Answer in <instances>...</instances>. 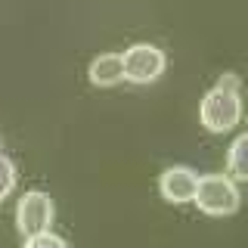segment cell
Masks as SVG:
<instances>
[{
	"instance_id": "cell-10",
	"label": "cell",
	"mask_w": 248,
	"mask_h": 248,
	"mask_svg": "<svg viewBox=\"0 0 248 248\" xmlns=\"http://www.w3.org/2000/svg\"><path fill=\"white\" fill-rule=\"evenodd\" d=\"M214 87H223V90H242V81H239V78L236 75H232V72H227V75H220V81H217L214 84Z\"/></svg>"
},
{
	"instance_id": "cell-1",
	"label": "cell",
	"mask_w": 248,
	"mask_h": 248,
	"mask_svg": "<svg viewBox=\"0 0 248 248\" xmlns=\"http://www.w3.org/2000/svg\"><path fill=\"white\" fill-rule=\"evenodd\" d=\"M202 214H211V217H227V214H236L239 211V186L232 177H223V174H208V177H199V189H196V199Z\"/></svg>"
},
{
	"instance_id": "cell-3",
	"label": "cell",
	"mask_w": 248,
	"mask_h": 248,
	"mask_svg": "<svg viewBox=\"0 0 248 248\" xmlns=\"http://www.w3.org/2000/svg\"><path fill=\"white\" fill-rule=\"evenodd\" d=\"M124 59V81L130 84H152L165 75V53L158 50L155 44H134L121 53Z\"/></svg>"
},
{
	"instance_id": "cell-9",
	"label": "cell",
	"mask_w": 248,
	"mask_h": 248,
	"mask_svg": "<svg viewBox=\"0 0 248 248\" xmlns=\"http://www.w3.org/2000/svg\"><path fill=\"white\" fill-rule=\"evenodd\" d=\"M16 189V165L6 155H0V202Z\"/></svg>"
},
{
	"instance_id": "cell-2",
	"label": "cell",
	"mask_w": 248,
	"mask_h": 248,
	"mask_svg": "<svg viewBox=\"0 0 248 248\" xmlns=\"http://www.w3.org/2000/svg\"><path fill=\"white\" fill-rule=\"evenodd\" d=\"M199 118L205 124V130H211V134H230L239 124V118H242V99H239L236 90L214 87L202 99Z\"/></svg>"
},
{
	"instance_id": "cell-5",
	"label": "cell",
	"mask_w": 248,
	"mask_h": 248,
	"mask_svg": "<svg viewBox=\"0 0 248 248\" xmlns=\"http://www.w3.org/2000/svg\"><path fill=\"white\" fill-rule=\"evenodd\" d=\"M196 189H199V174L186 165H174L158 177V192L170 205H186V202H192L196 199Z\"/></svg>"
},
{
	"instance_id": "cell-6",
	"label": "cell",
	"mask_w": 248,
	"mask_h": 248,
	"mask_svg": "<svg viewBox=\"0 0 248 248\" xmlns=\"http://www.w3.org/2000/svg\"><path fill=\"white\" fill-rule=\"evenodd\" d=\"M87 78L93 87H115V84L124 81V59L121 53H103L90 62Z\"/></svg>"
},
{
	"instance_id": "cell-4",
	"label": "cell",
	"mask_w": 248,
	"mask_h": 248,
	"mask_svg": "<svg viewBox=\"0 0 248 248\" xmlns=\"http://www.w3.org/2000/svg\"><path fill=\"white\" fill-rule=\"evenodd\" d=\"M53 214H56V208H53L50 192L31 189L19 199V205H16V227H19L22 236H34V232L50 230Z\"/></svg>"
},
{
	"instance_id": "cell-8",
	"label": "cell",
	"mask_w": 248,
	"mask_h": 248,
	"mask_svg": "<svg viewBox=\"0 0 248 248\" xmlns=\"http://www.w3.org/2000/svg\"><path fill=\"white\" fill-rule=\"evenodd\" d=\"M22 248H68V242L56 232L44 230V232H34V236H25V245Z\"/></svg>"
},
{
	"instance_id": "cell-7",
	"label": "cell",
	"mask_w": 248,
	"mask_h": 248,
	"mask_svg": "<svg viewBox=\"0 0 248 248\" xmlns=\"http://www.w3.org/2000/svg\"><path fill=\"white\" fill-rule=\"evenodd\" d=\"M227 165H230V177H232V180L248 183V134H239L236 140H232Z\"/></svg>"
}]
</instances>
